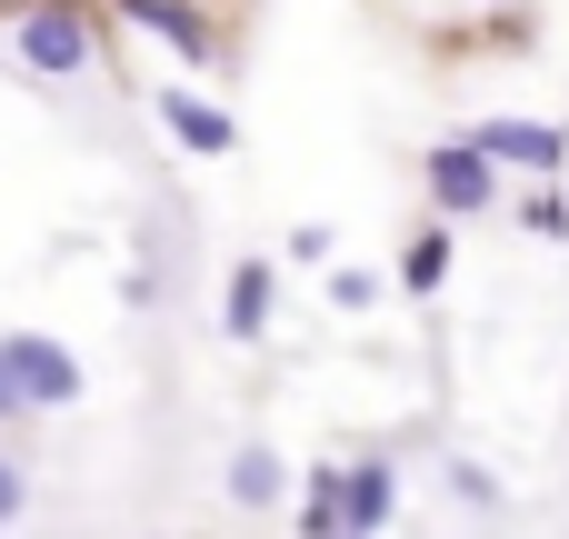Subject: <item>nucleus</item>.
<instances>
[{"mask_svg":"<svg viewBox=\"0 0 569 539\" xmlns=\"http://www.w3.org/2000/svg\"><path fill=\"white\" fill-rule=\"evenodd\" d=\"M0 370H10V390H20V410H70V400H80V360H70V340L0 330Z\"/></svg>","mask_w":569,"mask_h":539,"instance_id":"1","label":"nucleus"},{"mask_svg":"<svg viewBox=\"0 0 569 539\" xmlns=\"http://www.w3.org/2000/svg\"><path fill=\"white\" fill-rule=\"evenodd\" d=\"M20 60H30L40 80H80V70H90V20L60 10V0L30 10V20H20Z\"/></svg>","mask_w":569,"mask_h":539,"instance_id":"2","label":"nucleus"},{"mask_svg":"<svg viewBox=\"0 0 569 539\" xmlns=\"http://www.w3.org/2000/svg\"><path fill=\"white\" fill-rule=\"evenodd\" d=\"M420 170H430V200H440L450 220H470V210H490V190H500V170H490V160L470 150V130H460V140H440V150H430Z\"/></svg>","mask_w":569,"mask_h":539,"instance_id":"3","label":"nucleus"},{"mask_svg":"<svg viewBox=\"0 0 569 539\" xmlns=\"http://www.w3.org/2000/svg\"><path fill=\"white\" fill-rule=\"evenodd\" d=\"M470 150H480L490 170H500V160H510V170H560V160H569V130H560V120H480Z\"/></svg>","mask_w":569,"mask_h":539,"instance_id":"4","label":"nucleus"},{"mask_svg":"<svg viewBox=\"0 0 569 539\" xmlns=\"http://www.w3.org/2000/svg\"><path fill=\"white\" fill-rule=\"evenodd\" d=\"M390 510H400V470L390 460H350L340 470V539H370Z\"/></svg>","mask_w":569,"mask_h":539,"instance_id":"5","label":"nucleus"},{"mask_svg":"<svg viewBox=\"0 0 569 539\" xmlns=\"http://www.w3.org/2000/svg\"><path fill=\"white\" fill-rule=\"evenodd\" d=\"M160 120L200 150V160H220V150H240V120L220 110V100H200V90H160Z\"/></svg>","mask_w":569,"mask_h":539,"instance_id":"6","label":"nucleus"},{"mask_svg":"<svg viewBox=\"0 0 569 539\" xmlns=\"http://www.w3.org/2000/svg\"><path fill=\"white\" fill-rule=\"evenodd\" d=\"M220 330H230V340H260V330H270V260H240V270H230Z\"/></svg>","mask_w":569,"mask_h":539,"instance_id":"7","label":"nucleus"},{"mask_svg":"<svg viewBox=\"0 0 569 539\" xmlns=\"http://www.w3.org/2000/svg\"><path fill=\"white\" fill-rule=\"evenodd\" d=\"M280 490H290V460H280L270 440H240V450H230V500H240V510H270Z\"/></svg>","mask_w":569,"mask_h":539,"instance_id":"8","label":"nucleus"},{"mask_svg":"<svg viewBox=\"0 0 569 539\" xmlns=\"http://www.w3.org/2000/svg\"><path fill=\"white\" fill-rule=\"evenodd\" d=\"M120 20H140V30H160L170 50H190V60H210V20H200L190 0H120Z\"/></svg>","mask_w":569,"mask_h":539,"instance_id":"9","label":"nucleus"},{"mask_svg":"<svg viewBox=\"0 0 569 539\" xmlns=\"http://www.w3.org/2000/svg\"><path fill=\"white\" fill-rule=\"evenodd\" d=\"M440 280H450V230H420L400 250V290H440Z\"/></svg>","mask_w":569,"mask_h":539,"instance_id":"10","label":"nucleus"},{"mask_svg":"<svg viewBox=\"0 0 569 539\" xmlns=\"http://www.w3.org/2000/svg\"><path fill=\"white\" fill-rule=\"evenodd\" d=\"M520 230H540V240H569V200H560V190H530V200H520Z\"/></svg>","mask_w":569,"mask_h":539,"instance_id":"11","label":"nucleus"},{"mask_svg":"<svg viewBox=\"0 0 569 539\" xmlns=\"http://www.w3.org/2000/svg\"><path fill=\"white\" fill-rule=\"evenodd\" d=\"M20 510H30V470H20V450L0 440V530H10Z\"/></svg>","mask_w":569,"mask_h":539,"instance_id":"12","label":"nucleus"},{"mask_svg":"<svg viewBox=\"0 0 569 539\" xmlns=\"http://www.w3.org/2000/svg\"><path fill=\"white\" fill-rule=\"evenodd\" d=\"M330 300H340V310H370V300H380V280H370V270H340V280H330Z\"/></svg>","mask_w":569,"mask_h":539,"instance_id":"13","label":"nucleus"},{"mask_svg":"<svg viewBox=\"0 0 569 539\" xmlns=\"http://www.w3.org/2000/svg\"><path fill=\"white\" fill-rule=\"evenodd\" d=\"M0 420H20V390H10V370H0Z\"/></svg>","mask_w":569,"mask_h":539,"instance_id":"14","label":"nucleus"}]
</instances>
